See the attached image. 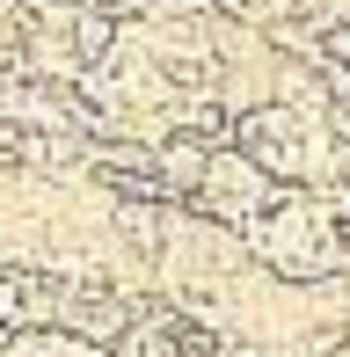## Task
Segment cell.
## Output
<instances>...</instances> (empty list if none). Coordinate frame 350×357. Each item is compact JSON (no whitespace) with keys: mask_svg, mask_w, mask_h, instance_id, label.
Segmentation results:
<instances>
[{"mask_svg":"<svg viewBox=\"0 0 350 357\" xmlns=\"http://www.w3.org/2000/svg\"><path fill=\"white\" fill-rule=\"evenodd\" d=\"M161 168L183 175V183H197V175H204V146H197V139H175L168 153H161Z\"/></svg>","mask_w":350,"mask_h":357,"instance_id":"6da1fadb","label":"cell"}]
</instances>
